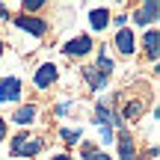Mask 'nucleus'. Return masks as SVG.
<instances>
[{
    "mask_svg": "<svg viewBox=\"0 0 160 160\" xmlns=\"http://www.w3.org/2000/svg\"><path fill=\"white\" fill-rule=\"evenodd\" d=\"M139 113H142V101H131V104H128V110H125L128 119H137Z\"/></svg>",
    "mask_w": 160,
    "mask_h": 160,
    "instance_id": "f3484780",
    "label": "nucleus"
},
{
    "mask_svg": "<svg viewBox=\"0 0 160 160\" xmlns=\"http://www.w3.org/2000/svg\"><path fill=\"white\" fill-rule=\"evenodd\" d=\"M21 89H24V83L18 77H3L0 80V104H12V101H18L21 98Z\"/></svg>",
    "mask_w": 160,
    "mask_h": 160,
    "instance_id": "f03ea898",
    "label": "nucleus"
},
{
    "mask_svg": "<svg viewBox=\"0 0 160 160\" xmlns=\"http://www.w3.org/2000/svg\"><path fill=\"white\" fill-rule=\"evenodd\" d=\"M59 137H62L65 142H71V145L80 142V131H77V128H62V131H59Z\"/></svg>",
    "mask_w": 160,
    "mask_h": 160,
    "instance_id": "2eb2a0df",
    "label": "nucleus"
},
{
    "mask_svg": "<svg viewBox=\"0 0 160 160\" xmlns=\"http://www.w3.org/2000/svg\"><path fill=\"white\" fill-rule=\"evenodd\" d=\"M116 48H119L122 57H131L133 53V33H131V27H122L119 33H116Z\"/></svg>",
    "mask_w": 160,
    "mask_h": 160,
    "instance_id": "1a4fd4ad",
    "label": "nucleus"
},
{
    "mask_svg": "<svg viewBox=\"0 0 160 160\" xmlns=\"http://www.w3.org/2000/svg\"><path fill=\"white\" fill-rule=\"evenodd\" d=\"M3 18H9V12H6V6L0 3V21H3Z\"/></svg>",
    "mask_w": 160,
    "mask_h": 160,
    "instance_id": "aec40b11",
    "label": "nucleus"
},
{
    "mask_svg": "<svg viewBox=\"0 0 160 160\" xmlns=\"http://www.w3.org/2000/svg\"><path fill=\"white\" fill-rule=\"evenodd\" d=\"M89 51H92V39H89V36H74V39H68L62 45L65 57H86Z\"/></svg>",
    "mask_w": 160,
    "mask_h": 160,
    "instance_id": "7ed1b4c3",
    "label": "nucleus"
},
{
    "mask_svg": "<svg viewBox=\"0 0 160 160\" xmlns=\"http://www.w3.org/2000/svg\"><path fill=\"white\" fill-rule=\"evenodd\" d=\"M15 27L24 30V33H30V36H45V33H48V24L42 21V18H33V15L15 18Z\"/></svg>",
    "mask_w": 160,
    "mask_h": 160,
    "instance_id": "20e7f679",
    "label": "nucleus"
},
{
    "mask_svg": "<svg viewBox=\"0 0 160 160\" xmlns=\"http://www.w3.org/2000/svg\"><path fill=\"white\" fill-rule=\"evenodd\" d=\"M95 68L101 71V74H107V77H110V71H113V59H110L107 53H104V48L98 51V62H95Z\"/></svg>",
    "mask_w": 160,
    "mask_h": 160,
    "instance_id": "ddd939ff",
    "label": "nucleus"
},
{
    "mask_svg": "<svg viewBox=\"0 0 160 160\" xmlns=\"http://www.w3.org/2000/svg\"><path fill=\"white\" fill-rule=\"evenodd\" d=\"M142 48H145V53H148L151 59H157V53H160V33H157V27H151L148 33L142 36Z\"/></svg>",
    "mask_w": 160,
    "mask_h": 160,
    "instance_id": "9d476101",
    "label": "nucleus"
},
{
    "mask_svg": "<svg viewBox=\"0 0 160 160\" xmlns=\"http://www.w3.org/2000/svg\"><path fill=\"white\" fill-rule=\"evenodd\" d=\"M89 24H92V30H104L110 24V12L107 9H92L89 12Z\"/></svg>",
    "mask_w": 160,
    "mask_h": 160,
    "instance_id": "f8f14e48",
    "label": "nucleus"
},
{
    "mask_svg": "<svg viewBox=\"0 0 160 160\" xmlns=\"http://www.w3.org/2000/svg\"><path fill=\"white\" fill-rule=\"evenodd\" d=\"M42 139H27V133H18L12 139V157H33L42 151Z\"/></svg>",
    "mask_w": 160,
    "mask_h": 160,
    "instance_id": "f257e3e1",
    "label": "nucleus"
},
{
    "mask_svg": "<svg viewBox=\"0 0 160 160\" xmlns=\"http://www.w3.org/2000/svg\"><path fill=\"white\" fill-rule=\"evenodd\" d=\"M119 160H137V145L128 131H119Z\"/></svg>",
    "mask_w": 160,
    "mask_h": 160,
    "instance_id": "6e6552de",
    "label": "nucleus"
},
{
    "mask_svg": "<svg viewBox=\"0 0 160 160\" xmlns=\"http://www.w3.org/2000/svg\"><path fill=\"white\" fill-rule=\"evenodd\" d=\"M42 6H45V0H24L21 9H24V15H33V12H39Z\"/></svg>",
    "mask_w": 160,
    "mask_h": 160,
    "instance_id": "dca6fc26",
    "label": "nucleus"
},
{
    "mask_svg": "<svg viewBox=\"0 0 160 160\" xmlns=\"http://www.w3.org/2000/svg\"><path fill=\"white\" fill-rule=\"evenodd\" d=\"M157 15H160V6L151 0V3H145V6H139L137 12H133V21L139 24V27H145V24H154L157 21Z\"/></svg>",
    "mask_w": 160,
    "mask_h": 160,
    "instance_id": "0eeeda50",
    "label": "nucleus"
},
{
    "mask_svg": "<svg viewBox=\"0 0 160 160\" xmlns=\"http://www.w3.org/2000/svg\"><path fill=\"white\" fill-rule=\"evenodd\" d=\"M36 116H39V107H36V104H21V107L12 113V122L21 125V128H27V125L36 122Z\"/></svg>",
    "mask_w": 160,
    "mask_h": 160,
    "instance_id": "423d86ee",
    "label": "nucleus"
},
{
    "mask_svg": "<svg viewBox=\"0 0 160 160\" xmlns=\"http://www.w3.org/2000/svg\"><path fill=\"white\" fill-rule=\"evenodd\" d=\"M0 57H3V39H0Z\"/></svg>",
    "mask_w": 160,
    "mask_h": 160,
    "instance_id": "412c9836",
    "label": "nucleus"
},
{
    "mask_svg": "<svg viewBox=\"0 0 160 160\" xmlns=\"http://www.w3.org/2000/svg\"><path fill=\"white\" fill-rule=\"evenodd\" d=\"M83 160H110L104 151H98L95 145H83Z\"/></svg>",
    "mask_w": 160,
    "mask_h": 160,
    "instance_id": "4468645a",
    "label": "nucleus"
},
{
    "mask_svg": "<svg viewBox=\"0 0 160 160\" xmlns=\"http://www.w3.org/2000/svg\"><path fill=\"white\" fill-rule=\"evenodd\" d=\"M3 137H6V122H3V116H0V142H3Z\"/></svg>",
    "mask_w": 160,
    "mask_h": 160,
    "instance_id": "a211bd4d",
    "label": "nucleus"
},
{
    "mask_svg": "<svg viewBox=\"0 0 160 160\" xmlns=\"http://www.w3.org/2000/svg\"><path fill=\"white\" fill-rule=\"evenodd\" d=\"M57 65L53 62H45V65H39V71H36V77H33V83L39 86V89H48L51 83H57Z\"/></svg>",
    "mask_w": 160,
    "mask_h": 160,
    "instance_id": "39448f33",
    "label": "nucleus"
},
{
    "mask_svg": "<svg viewBox=\"0 0 160 160\" xmlns=\"http://www.w3.org/2000/svg\"><path fill=\"white\" fill-rule=\"evenodd\" d=\"M51 160H74V157H71V154H53Z\"/></svg>",
    "mask_w": 160,
    "mask_h": 160,
    "instance_id": "6ab92c4d",
    "label": "nucleus"
},
{
    "mask_svg": "<svg viewBox=\"0 0 160 160\" xmlns=\"http://www.w3.org/2000/svg\"><path fill=\"white\" fill-rule=\"evenodd\" d=\"M83 77H86V83H89V86H92L95 92H101L104 86H107V80H110L107 74H101V71H98L95 65H89V68H83Z\"/></svg>",
    "mask_w": 160,
    "mask_h": 160,
    "instance_id": "9b49d317",
    "label": "nucleus"
}]
</instances>
